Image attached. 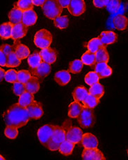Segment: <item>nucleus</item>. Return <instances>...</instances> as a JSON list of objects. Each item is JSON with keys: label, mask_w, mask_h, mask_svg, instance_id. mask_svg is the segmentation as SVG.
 I'll return each instance as SVG.
<instances>
[{"label": "nucleus", "mask_w": 128, "mask_h": 160, "mask_svg": "<svg viewBox=\"0 0 128 160\" xmlns=\"http://www.w3.org/2000/svg\"><path fill=\"white\" fill-rule=\"evenodd\" d=\"M111 74H112L111 68L109 66H108L106 69H104L102 72H100L99 74H98V76H99L100 78H105L110 76Z\"/></svg>", "instance_id": "nucleus-44"}, {"label": "nucleus", "mask_w": 128, "mask_h": 160, "mask_svg": "<svg viewBox=\"0 0 128 160\" xmlns=\"http://www.w3.org/2000/svg\"><path fill=\"white\" fill-rule=\"evenodd\" d=\"M5 81L11 83L17 82V72L14 69H9L6 72L4 76Z\"/></svg>", "instance_id": "nucleus-40"}, {"label": "nucleus", "mask_w": 128, "mask_h": 160, "mask_svg": "<svg viewBox=\"0 0 128 160\" xmlns=\"http://www.w3.org/2000/svg\"><path fill=\"white\" fill-rule=\"evenodd\" d=\"M65 133H66L65 130L61 127L55 126L47 149L51 151L58 150L61 143L65 140Z\"/></svg>", "instance_id": "nucleus-4"}, {"label": "nucleus", "mask_w": 128, "mask_h": 160, "mask_svg": "<svg viewBox=\"0 0 128 160\" xmlns=\"http://www.w3.org/2000/svg\"><path fill=\"white\" fill-rule=\"evenodd\" d=\"M98 38H100L102 45L106 47L108 45L115 43L118 41L117 34L112 31H103L101 32Z\"/></svg>", "instance_id": "nucleus-14"}, {"label": "nucleus", "mask_w": 128, "mask_h": 160, "mask_svg": "<svg viewBox=\"0 0 128 160\" xmlns=\"http://www.w3.org/2000/svg\"><path fill=\"white\" fill-rule=\"evenodd\" d=\"M100 99H98L96 97L88 93V95L86 97V98L82 102V105L86 108L93 109L98 105Z\"/></svg>", "instance_id": "nucleus-30"}, {"label": "nucleus", "mask_w": 128, "mask_h": 160, "mask_svg": "<svg viewBox=\"0 0 128 160\" xmlns=\"http://www.w3.org/2000/svg\"><path fill=\"white\" fill-rule=\"evenodd\" d=\"M4 134L8 138L15 139L18 135L17 127L12 125H7L4 130Z\"/></svg>", "instance_id": "nucleus-38"}, {"label": "nucleus", "mask_w": 128, "mask_h": 160, "mask_svg": "<svg viewBox=\"0 0 128 160\" xmlns=\"http://www.w3.org/2000/svg\"><path fill=\"white\" fill-rule=\"evenodd\" d=\"M38 16L36 13L33 9L23 11L22 22L27 27L34 25L37 21Z\"/></svg>", "instance_id": "nucleus-16"}, {"label": "nucleus", "mask_w": 128, "mask_h": 160, "mask_svg": "<svg viewBox=\"0 0 128 160\" xmlns=\"http://www.w3.org/2000/svg\"><path fill=\"white\" fill-rule=\"evenodd\" d=\"M81 143L84 148H96L98 146V140L96 136L91 133L83 134Z\"/></svg>", "instance_id": "nucleus-15"}, {"label": "nucleus", "mask_w": 128, "mask_h": 160, "mask_svg": "<svg viewBox=\"0 0 128 160\" xmlns=\"http://www.w3.org/2000/svg\"><path fill=\"white\" fill-rule=\"evenodd\" d=\"M4 159H5V158H3V156L0 155V160H4Z\"/></svg>", "instance_id": "nucleus-51"}, {"label": "nucleus", "mask_w": 128, "mask_h": 160, "mask_svg": "<svg viewBox=\"0 0 128 160\" xmlns=\"http://www.w3.org/2000/svg\"><path fill=\"white\" fill-rule=\"evenodd\" d=\"M21 64V60L18 58L14 51L8 55V59L7 62V67H17Z\"/></svg>", "instance_id": "nucleus-34"}, {"label": "nucleus", "mask_w": 128, "mask_h": 160, "mask_svg": "<svg viewBox=\"0 0 128 160\" xmlns=\"http://www.w3.org/2000/svg\"><path fill=\"white\" fill-rule=\"evenodd\" d=\"M75 143L68 140H65L62 142L59 147V151L62 155L65 156H68L72 154L73 150L75 148Z\"/></svg>", "instance_id": "nucleus-25"}, {"label": "nucleus", "mask_w": 128, "mask_h": 160, "mask_svg": "<svg viewBox=\"0 0 128 160\" xmlns=\"http://www.w3.org/2000/svg\"><path fill=\"white\" fill-rule=\"evenodd\" d=\"M32 2L34 5L37 6V7H42L46 2V0H32Z\"/></svg>", "instance_id": "nucleus-49"}, {"label": "nucleus", "mask_w": 128, "mask_h": 160, "mask_svg": "<svg viewBox=\"0 0 128 160\" xmlns=\"http://www.w3.org/2000/svg\"><path fill=\"white\" fill-rule=\"evenodd\" d=\"M70 1L71 0H58L59 4L61 5V7L63 8H68Z\"/></svg>", "instance_id": "nucleus-48"}, {"label": "nucleus", "mask_w": 128, "mask_h": 160, "mask_svg": "<svg viewBox=\"0 0 128 160\" xmlns=\"http://www.w3.org/2000/svg\"><path fill=\"white\" fill-rule=\"evenodd\" d=\"M68 9L73 16H79L85 12L86 4L84 0H71Z\"/></svg>", "instance_id": "nucleus-7"}, {"label": "nucleus", "mask_w": 128, "mask_h": 160, "mask_svg": "<svg viewBox=\"0 0 128 160\" xmlns=\"http://www.w3.org/2000/svg\"><path fill=\"white\" fill-rule=\"evenodd\" d=\"M42 9L45 16L50 20L60 16L63 11V8L59 4L58 0H46L42 6Z\"/></svg>", "instance_id": "nucleus-2"}, {"label": "nucleus", "mask_w": 128, "mask_h": 160, "mask_svg": "<svg viewBox=\"0 0 128 160\" xmlns=\"http://www.w3.org/2000/svg\"><path fill=\"white\" fill-rule=\"evenodd\" d=\"M5 73H6L5 71L3 69H2V68H0V82H2L3 80L4 79Z\"/></svg>", "instance_id": "nucleus-50"}, {"label": "nucleus", "mask_w": 128, "mask_h": 160, "mask_svg": "<svg viewBox=\"0 0 128 160\" xmlns=\"http://www.w3.org/2000/svg\"><path fill=\"white\" fill-rule=\"evenodd\" d=\"M71 76L68 71L61 70L55 74V81L61 86H64L70 82Z\"/></svg>", "instance_id": "nucleus-17"}, {"label": "nucleus", "mask_w": 128, "mask_h": 160, "mask_svg": "<svg viewBox=\"0 0 128 160\" xmlns=\"http://www.w3.org/2000/svg\"><path fill=\"white\" fill-rule=\"evenodd\" d=\"M26 91H28L32 94L37 93L40 89V83L36 76H33L31 78L25 83Z\"/></svg>", "instance_id": "nucleus-21"}, {"label": "nucleus", "mask_w": 128, "mask_h": 160, "mask_svg": "<svg viewBox=\"0 0 128 160\" xmlns=\"http://www.w3.org/2000/svg\"><path fill=\"white\" fill-rule=\"evenodd\" d=\"M13 48L15 53L20 60H24V59L28 58L30 55V50H29L28 47L23 45V44L20 43L17 44L16 43L15 46H13Z\"/></svg>", "instance_id": "nucleus-20"}, {"label": "nucleus", "mask_w": 128, "mask_h": 160, "mask_svg": "<svg viewBox=\"0 0 128 160\" xmlns=\"http://www.w3.org/2000/svg\"><path fill=\"white\" fill-rule=\"evenodd\" d=\"M81 60L84 65H87L89 67H92L96 64V53L92 52L91 51L85 52L82 56Z\"/></svg>", "instance_id": "nucleus-29"}, {"label": "nucleus", "mask_w": 128, "mask_h": 160, "mask_svg": "<svg viewBox=\"0 0 128 160\" xmlns=\"http://www.w3.org/2000/svg\"><path fill=\"white\" fill-rule=\"evenodd\" d=\"M57 54L58 52L55 49L50 48V47L42 49L40 52V55L42 58L43 61L50 64L55 63L56 58H57Z\"/></svg>", "instance_id": "nucleus-13"}, {"label": "nucleus", "mask_w": 128, "mask_h": 160, "mask_svg": "<svg viewBox=\"0 0 128 160\" xmlns=\"http://www.w3.org/2000/svg\"><path fill=\"white\" fill-rule=\"evenodd\" d=\"M28 64L29 65V67L31 69H34L36 67H38L41 62H43L42 60V58L40 55V52H34L33 54L29 55L28 57Z\"/></svg>", "instance_id": "nucleus-31"}, {"label": "nucleus", "mask_w": 128, "mask_h": 160, "mask_svg": "<svg viewBox=\"0 0 128 160\" xmlns=\"http://www.w3.org/2000/svg\"><path fill=\"white\" fill-rule=\"evenodd\" d=\"M13 26V24H12L11 22L3 23L0 25V37L1 38L7 40L11 38Z\"/></svg>", "instance_id": "nucleus-24"}, {"label": "nucleus", "mask_w": 128, "mask_h": 160, "mask_svg": "<svg viewBox=\"0 0 128 160\" xmlns=\"http://www.w3.org/2000/svg\"><path fill=\"white\" fill-rule=\"evenodd\" d=\"M88 93L96 97L98 99H100L105 94V88H104L102 85H101L99 82H97L96 83L91 85L88 90Z\"/></svg>", "instance_id": "nucleus-26"}, {"label": "nucleus", "mask_w": 128, "mask_h": 160, "mask_svg": "<svg viewBox=\"0 0 128 160\" xmlns=\"http://www.w3.org/2000/svg\"><path fill=\"white\" fill-rule=\"evenodd\" d=\"M8 55H6L5 53L0 49V66L6 67L7 66Z\"/></svg>", "instance_id": "nucleus-47"}, {"label": "nucleus", "mask_w": 128, "mask_h": 160, "mask_svg": "<svg viewBox=\"0 0 128 160\" xmlns=\"http://www.w3.org/2000/svg\"><path fill=\"white\" fill-rule=\"evenodd\" d=\"M84 64L81 60H75L70 62L68 67V72L73 73H79L82 70Z\"/></svg>", "instance_id": "nucleus-32"}, {"label": "nucleus", "mask_w": 128, "mask_h": 160, "mask_svg": "<svg viewBox=\"0 0 128 160\" xmlns=\"http://www.w3.org/2000/svg\"><path fill=\"white\" fill-rule=\"evenodd\" d=\"M16 6L22 11H25L33 9L34 4H33L32 0H18L17 3H16Z\"/></svg>", "instance_id": "nucleus-37"}, {"label": "nucleus", "mask_w": 128, "mask_h": 160, "mask_svg": "<svg viewBox=\"0 0 128 160\" xmlns=\"http://www.w3.org/2000/svg\"><path fill=\"white\" fill-rule=\"evenodd\" d=\"M102 46V43L100 41L99 38H93L88 41L87 44V48L89 51L96 53L97 50Z\"/></svg>", "instance_id": "nucleus-35"}, {"label": "nucleus", "mask_w": 128, "mask_h": 160, "mask_svg": "<svg viewBox=\"0 0 128 160\" xmlns=\"http://www.w3.org/2000/svg\"><path fill=\"white\" fill-rule=\"evenodd\" d=\"M28 32V27L24 25L23 23L19 22L17 24H15L13 26L12 29L11 38H13L14 41H17L20 38H23L26 36V33Z\"/></svg>", "instance_id": "nucleus-12"}, {"label": "nucleus", "mask_w": 128, "mask_h": 160, "mask_svg": "<svg viewBox=\"0 0 128 160\" xmlns=\"http://www.w3.org/2000/svg\"><path fill=\"white\" fill-rule=\"evenodd\" d=\"M51 72V64L42 62L34 69H31V73L33 76H36L38 78L43 79Z\"/></svg>", "instance_id": "nucleus-8"}, {"label": "nucleus", "mask_w": 128, "mask_h": 160, "mask_svg": "<svg viewBox=\"0 0 128 160\" xmlns=\"http://www.w3.org/2000/svg\"><path fill=\"white\" fill-rule=\"evenodd\" d=\"M32 76L31 73L27 70H20L17 72V81L22 83H26Z\"/></svg>", "instance_id": "nucleus-41"}, {"label": "nucleus", "mask_w": 128, "mask_h": 160, "mask_svg": "<svg viewBox=\"0 0 128 160\" xmlns=\"http://www.w3.org/2000/svg\"><path fill=\"white\" fill-rule=\"evenodd\" d=\"M88 94V91L86 90V88L83 86L77 87L74 90L73 92V99L76 102H79L82 104V102L86 98V97Z\"/></svg>", "instance_id": "nucleus-22"}, {"label": "nucleus", "mask_w": 128, "mask_h": 160, "mask_svg": "<svg viewBox=\"0 0 128 160\" xmlns=\"http://www.w3.org/2000/svg\"><path fill=\"white\" fill-rule=\"evenodd\" d=\"M127 154H128V150H127Z\"/></svg>", "instance_id": "nucleus-52"}, {"label": "nucleus", "mask_w": 128, "mask_h": 160, "mask_svg": "<svg viewBox=\"0 0 128 160\" xmlns=\"http://www.w3.org/2000/svg\"><path fill=\"white\" fill-rule=\"evenodd\" d=\"M113 24L114 28L118 30L123 31L126 29L128 26L127 18L123 15H117L113 19Z\"/></svg>", "instance_id": "nucleus-18"}, {"label": "nucleus", "mask_w": 128, "mask_h": 160, "mask_svg": "<svg viewBox=\"0 0 128 160\" xmlns=\"http://www.w3.org/2000/svg\"><path fill=\"white\" fill-rule=\"evenodd\" d=\"M13 90L14 94H16V95L20 97L22 93H24L26 91L25 84L19 81L14 82Z\"/></svg>", "instance_id": "nucleus-42"}, {"label": "nucleus", "mask_w": 128, "mask_h": 160, "mask_svg": "<svg viewBox=\"0 0 128 160\" xmlns=\"http://www.w3.org/2000/svg\"><path fill=\"white\" fill-rule=\"evenodd\" d=\"M83 136V132L81 129L77 127H71L67 130L65 133V140L73 142V143L77 144L81 142Z\"/></svg>", "instance_id": "nucleus-9"}, {"label": "nucleus", "mask_w": 128, "mask_h": 160, "mask_svg": "<svg viewBox=\"0 0 128 160\" xmlns=\"http://www.w3.org/2000/svg\"><path fill=\"white\" fill-rule=\"evenodd\" d=\"M108 66L109 65L107 64V63H106V62H98V63H96L95 64L94 71L97 74H99L100 72H102L104 69H106Z\"/></svg>", "instance_id": "nucleus-43"}, {"label": "nucleus", "mask_w": 128, "mask_h": 160, "mask_svg": "<svg viewBox=\"0 0 128 160\" xmlns=\"http://www.w3.org/2000/svg\"><path fill=\"white\" fill-rule=\"evenodd\" d=\"M96 63L98 62H107L109 60V55L107 52L106 46H102L97 50L96 52Z\"/></svg>", "instance_id": "nucleus-28"}, {"label": "nucleus", "mask_w": 128, "mask_h": 160, "mask_svg": "<svg viewBox=\"0 0 128 160\" xmlns=\"http://www.w3.org/2000/svg\"><path fill=\"white\" fill-rule=\"evenodd\" d=\"M109 0H93V4L96 8H102L106 7L107 5L108 4Z\"/></svg>", "instance_id": "nucleus-45"}, {"label": "nucleus", "mask_w": 128, "mask_h": 160, "mask_svg": "<svg viewBox=\"0 0 128 160\" xmlns=\"http://www.w3.org/2000/svg\"><path fill=\"white\" fill-rule=\"evenodd\" d=\"M121 4V0H109L108 4L107 5V9L109 12L114 13L117 12Z\"/></svg>", "instance_id": "nucleus-39"}, {"label": "nucleus", "mask_w": 128, "mask_h": 160, "mask_svg": "<svg viewBox=\"0 0 128 160\" xmlns=\"http://www.w3.org/2000/svg\"><path fill=\"white\" fill-rule=\"evenodd\" d=\"M3 118L7 125L15 126L17 128L26 125L30 120L27 109L18 103L11 106L3 114Z\"/></svg>", "instance_id": "nucleus-1"}, {"label": "nucleus", "mask_w": 128, "mask_h": 160, "mask_svg": "<svg viewBox=\"0 0 128 160\" xmlns=\"http://www.w3.org/2000/svg\"><path fill=\"white\" fill-rule=\"evenodd\" d=\"M77 118L79 124L82 128L93 127L96 122V116L93 109L86 108L84 106Z\"/></svg>", "instance_id": "nucleus-3"}, {"label": "nucleus", "mask_w": 128, "mask_h": 160, "mask_svg": "<svg viewBox=\"0 0 128 160\" xmlns=\"http://www.w3.org/2000/svg\"><path fill=\"white\" fill-rule=\"evenodd\" d=\"M56 28L63 29L67 28L69 25V18L67 16H58L53 20Z\"/></svg>", "instance_id": "nucleus-33"}, {"label": "nucleus", "mask_w": 128, "mask_h": 160, "mask_svg": "<svg viewBox=\"0 0 128 160\" xmlns=\"http://www.w3.org/2000/svg\"><path fill=\"white\" fill-rule=\"evenodd\" d=\"M52 35L45 29L38 31L34 36V43L38 48L43 49L50 47L52 42Z\"/></svg>", "instance_id": "nucleus-5"}, {"label": "nucleus", "mask_w": 128, "mask_h": 160, "mask_svg": "<svg viewBox=\"0 0 128 160\" xmlns=\"http://www.w3.org/2000/svg\"><path fill=\"white\" fill-rule=\"evenodd\" d=\"M99 80H100V77L95 71L94 72H88L87 74H86L84 78L85 82L87 85H88L89 86H91L92 85L99 82Z\"/></svg>", "instance_id": "nucleus-36"}, {"label": "nucleus", "mask_w": 128, "mask_h": 160, "mask_svg": "<svg viewBox=\"0 0 128 160\" xmlns=\"http://www.w3.org/2000/svg\"><path fill=\"white\" fill-rule=\"evenodd\" d=\"M30 119L38 120L43 116V110L41 103L34 101L30 105L26 107Z\"/></svg>", "instance_id": "nucleus-11"}, {"label": "nucleus", "mask_w": 128, "mask_h": 160, "mask_svg": "<svg viewBox=\"0 0 128 160\" xmlns=\"http://www.w3.org/2000/svg\"><path fill=\"white\" fill-rule=\"evenodd\" d=\"M83 108L84 106L76 101L72 102L68 106V116L72 118H77Z\"/></svg>", "instance_id": "nucleus-23"}, {"label": "nucleus", "mask_w": 128, "mask_h": 160, "mask_svg": "<svg viewBox=\"0 0 128 160\" xmlns=\"http://www.w3.org/2000/svg\"><path fill=\"white\" fill-rule=\"evenodd\" d=\"M0 49H1L3 52H4L6 55H9L11 52L14 51V48L13 46H11L8 44H3L0 47Z\"/></svg>", "instance_id": "nucleus-46"}, {"label": "nucleus", "mask_w": 128, "mask_h": 160, "mask_svg": "<svg viewBox=\"0 0 128 160\" xmlns=\"http://www.w3.org/2000/svg\"><path fill=\"white\" fill-rule=\"evenodd\" d=\"M34 94L29 92L28 91H25V92L22 93L21 95L20 96V98L18 100V103L23 106V107L26 108L28 106H29L31 103L34 102Z\"/></svg>", "instance_id": "nucleus-27"}, {"label": "nucleus", "mask_w": 128, "mask_h": 160, "mask_svg": "<svg viewBox=\"0 0 128 160\" xmlns=\"http://www.w3.org/2000/svg\"><path fill=\"white\" fill-rule=\"evenodd\" d=\"M23 11L17 8L16 6L12 8L8 13V18L12 24H17V23L21 22L22 19Z\"/></svg>", "instance_id": "nucleus-19"}, {"label": "nucleus", "mask_w": 128, "mask_h": 160, "mask_svg": "<svg viewBox=\"0 0 128 160\" xmlns=\"http://www.w3.org/2000/svg\"><path fill=\"white\" fill-rule=\"evenodd\" d=\"M82 159L84 160H102L106 158L103 153L96 148H85L82 154Z\"/></svg>", "instance_id": "nucleus-10"}, {"label": "nucleus", "mask_w": 128, "mask_h": 160, "mask_svg": "<svg viewBox=\"0 0 128 160\" xmlns=\"http://www.w3.org/2000/svg\"><path fill=\"white\" fill-rule=\"evenodd\" d=\"M55 128V125L52 124H45L38 129L37 135L38 140L40 142V143L44 147L47 148L48 147L49 142L51 139V137L53 134L54 129Z\"/></svg>", "instance_id": "nucleus-6"}]
</instances>
